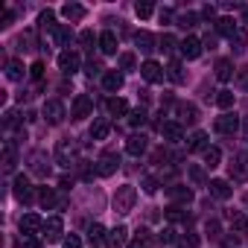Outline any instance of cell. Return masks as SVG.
I'll return each instance as SVG.
<instances>
[{
	"instance_id": "6da1fadb",
	"label": "cell",
	"mask_w": 248,
	"mask_h": 248,
	"mask_svg": "<svg viewBox=\"0 0 248 248\" xmlns=\"http://www.w3.org/2000/svg\"><path fill=\"white\" fill-rule=\"evenodd\" d=\"M135 202H138V190L132 184L117 187V193H114V213H120V216L132 213L135 210Z\"/></svg>"
},
{
	"instance_id": "7a4b0ae2",
	"label": "cell",
	"mask_w": 248,
	"mask_h": 248,
	"mask_svg": "<svg viewBox=\"0 0 248 248\" xmlns=\"http://www.w3.org/2000/svg\"><path fill=\"white\" fill-rule=\"evenodd\" d=\"M73 161H76V140H73V138L59 140V146H56V164L70 167Z\"/></svg>"
},
{
	"instance_id": "3957f363",
	"label": "cell",
	"mask_w": 248,
	"mask_h": 248,
	"mask_svg": "<svg viewBox=\"0 0 248 248\" xmlns=\"http://www.w3.org/2000/svg\"><path fill=\"white\" fill-rule=\"evenodd\" d=\"M228 172H231V181L245 184L248 181V155H233L228 164Z\"/></svg>"
},
{
	"instance_id": "277c9868",
	"label": "cell",
	"mask_w": 248,
	"mask_h": 248,
	"mask_svg": "<svg viewBox=\"0 0 248 248\" xmlns=\"http://www.w3.org/2000/svg\"><path fill=\"white\" fill-rule=\"evenodd\" d=\"M41 114H44V120L50 123V126H59V123H62V120L67 117V111H64V105H62L59 99H47V102H44V111H41Z\"/></svg>"
},
{
	"instance_id": "5b68a950",
	"label": "cell",
	"mask_w": 248,
	"mask_h": 248,
	"mask_svg": "<svg viewBox=\"0 0 248 248\" xmlns=\"http://www.w3.org/2000/svg\"><path fill=\"white\" fill-rule=\"evenodd\" d=\"M140 76H143L149 85H161L164 76H167V70H164L158 62H143V64H140Z\"/></svg>"
},
{
	"instance_id": "8992f818",
	"label": "cell",
	"mask_w": 248,
	"mask_h": 248,
	"mask_svg": "<svg viewBox=\"0 0 248 248\" xmlns=\"http://www.w3.org/2000/svg\"><path fill=\"white\" fill-rule=\"evenodd\" d=\"M216 132L219 135H236L239 132V117L231 114V111H225L222 117H216Z\"/></svg>"
},
{
	"instance_id": "52a82bcc",
	"label": "cell",
	"mask_w": 248,
	"mask_h": 248,
	"mask_svg": "<svg viewBox=\"0 0 248 248\" xmlns=\"http://www.w3.org/2000/svg\"><path fill=\"white\" fill-rule=\"evenodd\" d=\"M62 233H64V222H62L59 216H50V219L44 222V231H41V236H44L47 242H59V239H62Z\"/></svg>"
},
{
	"instance_id": "ba28073f",
	"label": "cell",
	"mask_w": 248,
	"mask_h": 248,
	"mask_svg": "<svg viewBox=\"0 0 248 248\" xmlns=\"http://www.w3.org/2000/svg\"><path fill=\"white\" fill-rule=\"evenodd\" d=\"M91 108H93V102H91V96H88V93H79V96L73 99V108H70V117H73V120H85V117H91Z\"/></svg>"
},
{
	"instance_id": "9c48e42d",
	"label": "cell",
	"mask_w": 248,
	"mask_h": 248,
	"mask_svg": "<svg viewBox=\"0 0 248 248\" xmlns=\"http://www.w3.org/2000/svg\"><path fill=\"white\" fill-rule=\"evenodd\" d=\"M12 193H15L18 202L30 204V202H32V184H30V178H27V175H18L15 184H12Z\"/></svg>"
},
{
	"instance_id": "30bf717a",
	"label": "cell",
	"mask_w": 248,
	"mask_h": 248,
	"mask_svg": "<svg viewBox=\"0 0 248 248\" xmlns=\"http://www.w3.org/2000/svg\"><path fill=\"white\" fill-rule=\"evenodd\" d=\"M44 231V219L38 216V213H27L24 219H21V233L24 236H35V233H41Z\"/></svg>"
},
{
	"instance_id": "8fae6325",
	"label": "cell",
	"mask_w": 248,
	"mask_h": 248,
	"mask_svg": "<svg viewBox=\"0 0 248 248\" xmlns=\"http://www.w3.org/2000/svg\"><path fill=\"white\" fill-rule=\"evenodd\" d=\"M59 70H62L64 76H73V73L79 70V53H73V50H64V53L59 56Z\"/></svg>"
},
{
	"instance_id": "7c38bea8",
	"label": "cell",
	"mask_w": 248,
	"mask_h": 248,
	"mask_svg": "<svg viewBox=\"0 0 248 248\" xmlns=\"http://www.w3.org/2000/svg\"><path fill=\"white\" fill-rule=\"evenodd\" d=\"M30 170H32L35 175L47 178V175H50V161H47V155H44V152H32V155H30Z\"/></svg>"
},
{
	"instance_id": "4fadbf2b",
	"label": "cell",
	"mask_w": 248,
	"mask_h": 248,
	"mask_svg": "<svg viewBox=\"0 0 248 248\" xmlns=\"http://www.w3.org/2000/svg\"><path fill=\"white\" fill-rule=\"evenodd\" d=\"M117 167H120V158H117L114 152H105V155L96 161V172H99V175H114Z\"/></svg>"
},
{
	"instance_id": "5bb4252c",
	"label": "cell",
	"mask_w": 248,
	"mask_h": 248,
	"mask_svg": "<svg viewBox=\"0 0 248 248\" xmlns=\"http://www.w3.org/2000/svg\"><path fill=\"white\" fill-rule=\"evenodd\" d=\"M178 47H181V56H184V59H190V62H193V59H199V56H202V50H204L199 38H184Z\"/></svg>"
},
{
	"instance_id": "9a60e30c",
	"label": "cell",
	"mask_w": 248,
	"mask_h": 248,
	"mask_svg": "<svg viewBox=\"0 0 248 248\" xmlns=\"http://www.w3.org/2000/svg\"><path fill=\"white\" fill-rule=\"evenodd\" d=\"M175 114H178V123H196L199 120V108L193 102H178L175 105Z\"/></svg>"
},
{
	"instance_id": "2e32d148",
	"label": "cell",
	"mask_w": 248,
	"mask_h": 248,
	"mask_svg": "<svg viewBox=\"0 0 248 248\" xmlns=\"http://www.w3.org/2000/svg\"><path fill=\"white\" fill-rule=\"evenodd\" d=\"M126 239H129V231L123 228V225H117L114 231H108L105 245H108V248H123V245H126Z\"/></svg>"
},
{
	"instance_id": "e0dca14e",
	"label": "cell",
	"mask_w": 248,
	"mask_h": 248,
	"mask_svg": "<svg viewBox=\"0 0 248 248\" xmlns=\"http://www.w3.org/2000/svg\"><path fill=\"white\" fill-rule=\"evenodd\" d=\"M207 187H210V196H216V199H222V202L233 196V190H231V184H228L225 178H213Z\"/></svg>"
},
{
	"instance_id": "ac0fdd59",
	"label": "cell",
	"mask_w": 248,
	"mask_h": 248,
	"mask_svg": "<svg viewBox=\"0 0 248 248\" xmlns=\"http://www.w3.org/2000/svg\"><path fill=\"white\" fill-rule=\"evenodd\" d=\"M161 135L170 140V143H178L184 138V129H181V123H164L161 126Z\"/></svg>"
},
{
	"instance_id": "d6986e66",
	"label": "cell",
	"mask_w": 248,
	"mask_h": 248,
	"mask_svg": "<svg viewBox=\"0 0 248 248\" xmlns=\"http://www.w3.org/2000/svg\"><path fill=\"white\" fill-rule=\"evenodd\" d=\"M62 15H64L67 21H82V18L88 15V9H85L82 3H64V6H62Z\"/></svg>"
},
{
	"instance_id": "ffe728a7",
	"label": "cell",
	"mask_w": 248,
	"mask_h": 248,
	"mask_svg": "<svg viewBox=\"0 0 248 248\" xmlns=\"http://www.w3.org/2000/svg\"><path fill=\"white\" fill-rule=\"evenodd\" d=\"M99 50H102L105 56H114V53H117V35H114L111 30H105V32L99 35Z\"/></svg>"
},
{
	"instance_id": "44dd1931",
	"label": "cell",
	"mask_w": 248,
	"mask_h": 248,
	"mask_svg": "<svg viewBox=\"0 0 248 248\" xmlns=\"http://www.w3.org/2000/svg\"><path fill=\"white\" fill-rule=\"evenodd\" d=\"M207 149V135L204 132H193L187 138V152H204Z\"/></svg>"
},
{
	"instance_id": "7402d4cb",
	"label": "cell",
	"mask_w": 248,
	"mask_h": 248,
	"mask_svg": "<svg viewBox=\"0 0 248 248\" xmlns=\"http://www.w3.org/2000/svg\"><path fill=\"white\" fill-rule=\"evenodd\" d=\"M126 152L135 155V158L143 155V152H146V138H143V135H132V138L126 140Z\"/></svg>"
},
{
	"instance_id": "603a6c76",
	"label": "cell",
	"mask_w": 248,
	"mask_h": 248,
	"mask_svg": "<svg viewBox=\"0 0 248 248\" xmlns=\"http://www.w3.org/2000/svg\"><path fill=\"white\" fill-rule=\"evenodd\" d=\"M102 88H105V91H111V93H114V91H120V88H123V73L108 70V73L102 76Z\"/></svg>"
},
{
	"instance_id": "cb8c5ba5",
	"label": "cell",
	"mask_w": 248,
	"mask_h": 248,
	"mask_svg": "<svg viewBox=\"0 0 248 248\" xmlns=\"http://www.w3.org/2000/svg\"><path fill=\"white\" fill-rule=\"evenodd\" d=\"M170 199L187 204V202H193V193H190V187H184V184H172V187H170Z\"/></svg>"
},
{
	"instance_id": "d4e9b609",
	"label": "cell",
	"mask_w": 248,
	"mask_h": 248,
	"mask_svg": "<svg viewBox=\"0 0 248 248\" xmlns=\"http://www.w3.org/2000/svg\"><path fill=\"white\" fill-rule=\"evenodd\" d=\"M135 41H138V47H140L143 53H152V50H158V47H155L158 41H155V35H152V32H138V35H135Z\"/></svg>"
},
{
	"instance_id": "484cf974",
	"label": "cell",
	"mask_w": 248,
	"mask_h": 248,
	"mask_svg": "<svg viewBox=\"0 0 248 248\" xmlns=\"http://www.w3.org/2000/svg\"><path fill=\"white\" fill-rule=\"evenodd\" d=\"M233 76V64H231V59H219L216 62V79L219 82H228Z\"/></svg>"
},
{
	"instance_id": "4316f807",
	"label": "cell",
	"mask_w": 248,
	"mask_h": 248,
	"mask_svg": "<svg viewBox=\"0 0 248 248\" xmlns=\"http://www.w3.org/2000/svg\"><path fill=\"white\" fill-rule=\"evenodd\" d=\"M167 76L175 82V85H184L187 82V76H184V67H181V62H170L167 64Z\"/></svg>"
},
{
	"instance_id": "83f0119b",
	"label": "cell",
	"mask_w": 248,
	"mask_h": 248,
	"mask_svg": "<svg viewBox=\"0 0 248 248\" xmlns=\"http://www.w3.org/2000/svg\"><path fill=\"white\" fill-rule=\"evenodd\" d=\"M236 30H239V27L233 24V18H219V21H216V32H219V35L233 38V32H236Z\"/></svg>"
},
{
	"instance_id": "f1b7e54d",
	"label": "cell",
	"mask_w": 248,
	"mask_h": 248,
	"mask_svg": "<svg viewBox=\"0 0 248 248\" xmlns=\"http://www.w3.org/2000/svg\"><path fill=\"white\" fill-rule=\"evenodd\" d=\"M53 38H56V44H59V47H67V44L73 41V32H70V27L59 24V27H56V32H53Z\"/></svg>"
},
{
	"instance_id": "f546056e",
	"label": "cell",
	"mask_w": 248,
	"mask_h": 248,
	"mask_svg": "<svg viewBox=\"0 0 248 248\" xmlns=\"http://www.w3.org/2000/svg\"><path fill=\"white\" fill-rule=\"evenodd\" d=\"M38 27H41V30H50V32H56V27H59V24H56V15H53V9H44V12L38 15Z\"/></svg>"
},
{
	"instance_id": "4dcf8cb0",
	"label": "cell",
	"mask_w": 248,
	"mask_h": 248,
	"mask_svg": "<svg viewBox=\"0 0 248 248\" xmlns=\"http://www.w3.org/2000/svg\"><path fill=\"white\" fill-rule=\"evenodd\" d=\"M228 41H231L233 53H242V50L248 47V32H245V30H236V32H233V38H228Z\"/></svg>"
},
{
	"instance_id": "1f68e13d",
	"label": "cell",
	"mask_w": 248,
	"mask_h": 248,
	"mask_svg": "<svg viewBox=\"0 0 248 248\" xmlns=\"http://www.w3.org/2000/svg\"><path fill=\"white\" fill-rule=\"evenodd\" d=\"M105 236H108V231H105L102 225H96V222H93V225L88 228V239H91L93 245H102V242H105Z\"/></svg>"
},
{
	"instance_id": "d6a6232c",
	"label": "cell",
	"mask_w": 248,
	"mask_h": 248,
	"mask_svg": "<svg viewBox=\"0 0 248 248\" xmlns=\"http://www.w3.org/2000/svg\"><path fill=\"white\" fill-rule=\"evenodd\" d=\"M108 132H111V126H108L105 120H96L93 126H91V138H93V140H105V138H108Z\"/></svg>"
},
{
	"instance_id": "836d02e7",
	"label": "cell",
	"mask_w": 248,
	"mask_h": 248,
	"mask_svg": "<svg viewBox=\"0 0 248 248\" xmlns=\"http://www.w3.org/2000/svg\"><path fill=\"white\" fill-rule=\"evenodd\" d=\"M6 79L9 82H21L24 79V64L21 62H9L6 64Z\"/></svg>"
},
{
	"instance_id": "e575fe53",
	"label": "cell",
	"mask_w": 248,
	"mask_h": 248,
	"mask_svg": "<svg viewBox=\"0 0 248 248\" xmlns=\"http://www.w3.org/2000/svg\"><path fill=\"white\" fill-rule=\"evenodd\" d=\"M219 164H222V152H219L216 146H207V149H204V167L213 170V167H219Z\"/></svg>"
},
{
	"instance_id": "d590c367",
	"label": "cell",
	"mask_w": 248,
	"mask_h": 248,
	"mask_svg": "<svg viewBox=\"0 0 248 248\" xmlns=\"http://www.w3.org/2000/svg\"><path fill=\"white\" fill-rule=\"evenodd\" d=\"M231 228H233V233H245V231H248V222H245V213H239V210H233V213H231Z\"/></svg>"
},
{
	"instance_id": "8d00e7d4",
	"label": "cell",
	"mask_w": 248,
	"mask_h": 248,
	"mask_svg": "<svg viewBox=\"0 0 248 248\" xmlns=\"http://www.w3.org/2000/svg\"><path fill=\"white\" fill-rule=\"evenodd\" d=\"M108 111L114 114V117H123L129 111V105H126V99H120V96H114V99H108Z\"/></svg>"
},
{
	"instance_id": "74e56055",
	"label": "cell",
	"mask_w": 248,
	"mask_h": 248,
	"mask_svg": "<svg viewBox=\"0 0 248 248\" xmlns=\"http://www.w3.org/2000/svg\"><path fill=\"white\" fill-rule=\"evenodd\" d=\"M216 105H219L222 111L233 108V91H219V93H216Z\"/></svg>"
},
{
	"instance_id": "f35d334b",
	"label": "cell",
	"mask_w": 248,
	"mask_h": 248,
	"mask_svg": "<svg viewBox=\"0 0 248 248\" xmlns=\"http://www.w3.org/2000/svg\"><path fill=\"white\" fill-rule=\"evenodd\" d=\"M38 202H41L44 207H53V204H56V196H53V190H50V187H41V190H38Z\"/></svg>"
},
{
	"instance_id": "ab89813d",
	"label": "cell",
	"mask_w": 248,
	"mask_h": 248,
	"mask_svg": "<svg viewBox=\"0 0 248 248\" xmlns=\"http://www.w3.org/2000/svg\"><path fill=\"white\" fill-rule=\"evenodd\" d=\"M178 248H199V236L196 233H184L178 239Z\"/></svg>"
},
{
	"instance_id": "60d3db41",
	"label": "cell",
	"mask_w": 248,
	"mask_h": 248,
	"mask_svg": "<svg viewBox=\"0 0 248 248\" xmlns=\"http://www.w3.org/2000/svg\"><path fill=\"white\" fill-rule=\"evenodd\" d=\"M178 24H181L184 30H190V27H196V24H199V15H193V12H184V15L178 18Z\"/></svg>"
},
{
	"instance_id": "b9f144b4",
	"label": "cell",
	"mask_w": 248,
	"mask_h": 248,
	"mask_svg": "<svg viewBox=\"0 0 248 248\" xmlns=\"http://www.w3.org/2000/svg\"><path fill=\"white\" fill-rule=\"evenodd\" d=\"M172 47H175V38H172V35H161V41H158V50H164V53H172Z\"/></svg>"
},
{
	"instance_id": "7bdbcfd3",
	"label": "cell",
	"mask_w": 248,
	"mask_h": 248,
	"mask_svg": "<svg viewBox=\"0 0 248 248\" xmlns=\"http://www.w3.org/2000/svg\"><path fill=\"white\" fill-rule=\"evenodd\" d=\"M120 67H123V70H135V56H132V53H123V56H120Z\"/></svg>"
},
{
	"instance_id": "ee69618b",
	"label": "cell",
	"mask_w": 248,
	"mask_h": 248,
	"mask_svg": "<svg viewBox=\"0 0 248 248\" xmlns=\"http://www.w3.org/2000/svg\"><path fill=\"white\" fill-rule=\"evenodd\" d=\"M135 12H138V18H149V15L155 12V6H152V3H138Z\"/></svg>"
},
{
	"instance_id": "f6af8a7d",
	"label": "cell",
	"mask_w": 248,
	"mask_h": 248,
	"mask_svg": "<svg viewBox=\"0 0 248 248\" xmlns=\"http://www.w3.org/2000/svg\"><path fill=\"white\" fill-rule=\"evenodd\" d=\"M30 76H32V79H44V62H32Z\"/></svg>"
},
{
	"instance_id": "bcb514c9",
	"label": "cell",
	"mask_w": 248,
	"mask_h": 248,
	"mask_svg": "<svg viewBox=\"0 0 248 248\" xmlns=\"http://www.w3.org/2000/svg\"><path fill=\"white\" fill-rule=\"evenodd\" d=\"M167 216H170V219H172V222H181V219H184V216H187V213H184V210H181V207H178V204H172V207H170V210H167Z\"/></svg>"
},
{
	"instance_id": "7dc6e473",
	"label": "cell",
	"mask_w": 248,
	"mask_h": 248,
	"mask_svg": "<svg viewBox=\"0 0 248 248\" xmlns=\"http://www.w3.org/2000/svg\"><path fill=\"white\" fill-rule=\"evenodd\" d=\"M190 178H193L196 184H204V170H202V167H190Z\"/></svg>"
},
{
	"instance_id": "c3c4849f",
	"label": "cell",
	"mask_w": 248,
	"mask_h": 248,
	"mask_svg": "<svg viewBox=\"0 0 248 248\" xmlns=\"http://www.w3.org/2000/svg\"><path fill=\"white\" fill-rule=\"evenodd\" d=\"M236 85H239L242 91H248V67H242V70L236 73Z\"/></svg>"
},
{
	"instance_id": "681fc988",
	"label": "cell",
	"mask_w": 248,
	"mask_h": 248,
	"mask_svg": "<svg viewBox=\"0 0 248 248\" xmlns=\"http://www.w3.org/2000/svg\"><path fill=\"white\" fill-rule=\"evenodd\" d=\"M143 120H146L143 111H132V114H129V123H132V126H143Z\"/></svg>"
},
{
	"instance_id": "f907efd6",
	"label": "cell",
	"mask_w": 248,
	"mask_h": 248,
	"mask_svg": "<svg viewBox=\"0 0 248 248\" xmlns=\"http://www.w3.org/2000/svg\"><path fill=\"white\" fill-rule=\"evenodd\" d=\"M140 184H143V190H146V193H149V196H152V193H155V190H158V181H155V178H149V175H146V178H143V181H140Z\"/></svg>"
},
{
	"instance_id": "816d5d0a",
	"label": "cell",
	"mask_w": 248,
	"mask_h": 248,
	"mask_svg": "<svg viewBox=\"0 0 248 248\" xmlns=\"http://www.w3.org/2000/svg\"><path fill=\"white\" fill-rule=\"evenodd\" d=\"M62 248H82V242H79V236H76V233H70V236L62 242Z\"/></svg>"
},
{
	"instance_id": "f5cc1de1",
	"label": "cell",
	"mask_w": 248,
	"mask_h": 248,
	"mask_svg": "<svg viewBox=\"0 0 248 248\" xmlns=\"http://www.w3.org/2000/svg\"><path fill=\"white\" fill-rule=\"evenodd\" d=\"M3 167H6V170H12V167H15V152H12V146H6V158H3Z\"/></svg>"
},
{
	"instance_id": "db71d44e",
	"label": "cell",
	"mask_w": 248,
	"mask_h": 248,
	"mask_svg": "<svg viewBox=\"0 0 248 248\" xmlns=\"http://www.w3.org/2000/svg\"><path fill=\"white\" fill-rule=\"evenodd\" d=\"M21 248H41V242H38L35 236H24V242H21Z\"/></svg>"
},
{
	"instance_id": "11a10c76",
	"label": "cell",
	"mask_w": 248,
	"mask_h": 248,
	"mask_svg": "<svg viewBox=\"0 0 248 248\" xmlns=\"http://www.w3.org/2000/svg\"><path fill=\"white\" fill-rule=\"evenodd\" d=\"M79 41H82L85 47H91V44H93V32H91V30H85V32L79 35Z\"/></svg>"
},
{
	"instance_id": "9f6ffc18",
	"label": "cell",
	"mask_w": 248,
	"mask_h": 248,
	"mask_svg": "<svg viewBox=\"0 0 248 248\" xmlns=\"http://www.w3.org/2000/svg\"><path fill=\"white\" fill-rule=\"evenodd\" d=\"M99 70H102V64H99V62H91V64H88V76H96Z\"/></svg>"
},
{
	"instance_id": "6f0895ef",
	"label": "cell",
	"mask_w": 248,
	"mask_h": 248,
	"mask_svg": "<svg viewBox=\"0 0 248 248\" xmlns=\"http://www.w3.org/2000/svg\"><path fill=\"white\" fill-rule=\"evenodd\" d=\"M172 21V9H161V24H170Z\"/></svg>"
},
{
	"instance_id": "680465c9",
	"label": "cell",
	"mask_w": 248,
	"mask_h": 248,
	"mask_svg": "<svg viewBox=\"0 0 248 248\" xmlns=\"http://www.w3.org/2000/svg\"><path fill=\"white\" fill-rule=\"evenodd\" d=\"M202 47H210V50H213V47H216V35H204V41H202Z\"/></svg>"
},
{
	"instance_id": "91938a15",
	"label": "cell",
	"mask_w": 248,
	"mask_h": 248,
	"mask_svg": "<svg viewBox=\"0 0 248 248\" xmlns=\"http://www.w3.org/2000/svg\"><path fill=\"white\" fill-rule=\"evenodd\" d=\"M161 239H164V242H172V239H175V231H172V228H167V231L161 233Z\"/></svg>"
},
{
	"instance_id": "94428289",
	"label": "cell",
	"mask_w": 248,
	"mask_h": 248,
	"mask_svg": "<svg viewBox=\"0 0 248 248\" xmlns=\"http://www.w3.org/2000/svg\"><path fill=\"white\" fill-rule=\"evenodd\" d=\"M202 15H204V18H207V21H210V18H213V15H216V9H213V6H204V9H202Z\"/></svg>"
},
{
	"instance_id": "6125c7cd",
	"label": "cell",
	"mask_w": 248,
	"mask_h": 248,
	"mask_svg": "<svg viewBox=\"0 0 248 248\" xmlns=\"http://www.w3.org/2000/svg\"><path fill=\"white\" fill-rule=\"evenodd\" d=\"M129 248H146V242H143V239H140V236H138V239H135V242H132V245H129Z\"/></svg>"
},
{
	"instance_id": "be15d7a7",
	"label": "cell",
	"mask_w": 248,
	"mask_h": 248,
	"mask_svg": "<svg viewBox=\"0 0 248 248\" xmlns=\"http://www.w3.org/2000/svg\"><path fill=\"white\" fill-rule=\"evenodd\" d=\"M242 24H248V6H242Z\"/></svg>"
},
{
	"instance_id": "e7e4bbea",
	"label": "cell",
	"mask_w": 248,
	"mask_h": 248,
	"mask_svg": "<svg viewBox=\"0 0 248 248\" xmlns=\"http://www.w3.org/2000/svg\"><path fill=\"white\" fill-rule=\"evenodd\" d=\"M245 135H248V117H245Z\"/></svg>"
}]
</instances>
